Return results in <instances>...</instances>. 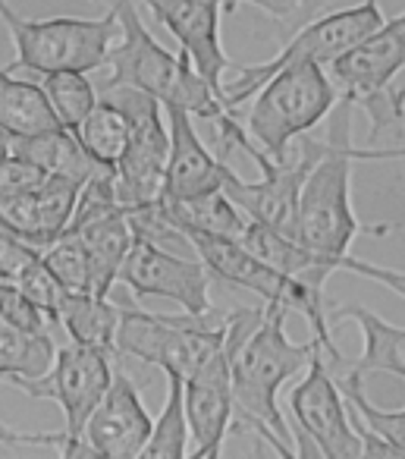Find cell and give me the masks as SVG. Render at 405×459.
I'll return each mask as SVG.
<instances>
[{"instance_id":"cell-1","label":"cell","mask_w":405,"mask_h":459,"mask_svg":"<svg viewBox=\"0 0 405 459\" xmlns=\"http://www.w3.org/2000/svg\"><path fill=\"white\" fill-rule=\"evenodd\" d=\"M352 114L355 104L342 95L336 98L333 110L327 114L323 154L311 167L302 192H298L292 239H298L305 249L317 252V255H327L336 271H352L374 283H383L386 290L405 299L402 271L361 262L349 252L355 237L365 230L352 211V167L358 160H399L405 158V148H358L352 142Z\"/></svg>"},{"instance_id":"cell-2","label":"cell","mask_w":405,"mask_h":459,"mask_svg":"<svg viewBox=\"0 0 405 459\" xmlns=\"http://www.w3.org/2000/svg\"><path fill=\"white\" fill-rule=\"evenodd\" d=\"M289 308L264 302V308H236L227 315V346L233 368V425L254 431L280 456H298L292 428L280 409V387L302 375L323 346L317 340L292 343L286 337Z\"/></svg>"},{"instance_id":"cell-3","label":"cell","mask_w":405,"mask_h":459,"mask_svg":"<svg viewBox=\"0 0 405 459\" xmlns=\"http://www.w3.org/2000/svg\"><path fill=\"white\" fill-rule=\"evenodd\" d=\"M98 4H110L116 10V22H120V35L108 51L110 76L104 82L139 89L158 98L164 108H183L204 123L227 114L229 108L223 104V98L192 66V60L183 51H167L148 32L135 0H98Z\"/></svg>"},{"instance_id":"cell-4","label":"cell","mask_w":405,"mask_h":459,"mask_svg":"<svg viewBox=\"0 0 405 459\" xmlns=\"http://www.w3.org/2000/svg\"><path fill=\"white\" fill-rule=\"evenodd\" d=\"M185 239L192 243V252L204 262L214 281H223L229 287H242L248 293L261 296V302H280L289 312H298L308 321L315 340L323 346V356L333 365L342 362V352L336 350L333 333H330V308L323 302V290L315 283H305L298 277H289L254 255L242 239L220 237V233H204L195 227H179Z\"/></svg>"},{"instance_id":"cell-5","label":"cell","mask_w":405,"mask_h":459,"mask_svg":"<svg viewBox=\"0 0 405 459\" xmlns=\"http://www.w3.org/2000/svg\"><path fill=\"white\" fill-rule=\"evenodd\" d=\"M336 91L361 108L371 139L405 123V13L380 22L365 41L327 64Z\"/></svg>"},{"instance_id":"cell-6","label":"cell","mask_w":405,"mask_h":459,"mask_svg":"<svg viewBox=\"0 0 405 459\" xmlns=\"http://www.w3.org/2000/svg\"><path fill=\"white\" fill-rule=\"evenodd\" d=\"M223 346H227V315H158L120 306L116 356L158 365L164 375H195Z\"/></svg>"},{"instance_id":"cell-7","label":"cell","mask_w":405,"mask_h":459,"mask_svg":"<svg viewBox=\"0 0 405 459\" xmlns=\"http://www.w3.org/2000/svg\"><path fill=\"white\" fill-rule=\"evenodd\" d=\"M336 91L327 66L315 60H298L277 70L258 91L248 108L246 129L273 160L286 154L292 139L311 133L333 110Z\"/></svg>"},{"instance_id":"cell-8","label":"cell","mask_w":405,"mask_h":459,"mask_svg":"<svg viewBox=\"0 0 405 459\" xmlns=\"http://www.w3.org/2000/svg\"><path fill=\"white\" fill-rule=\"evenodd\" d=\"M0 20L7 26L16 48L10 70H101L108 66V51L120 35L116 10L110 7L101 20H79V16H54V20H26L10 0H0Z\"/></svg>"},{"instance_id":"cell-9","label":"cell","mask_w":405,"mask_h":459,"mask_svg":"<svg viewBox=\"0 0 405 459\" xmlns=\"http://www.w3.org/2000/svg\"><path fill=\"white\" fill-rule=\"evenodd\" d=\"M110 352L95 350V346L82 343H66L57 346L51 368L39 377H13L10 387L22 390L32 400H54L64 409V444H60V456L66 459H85L91 450L85 446L82 431L89 415L108 394L110 381H114V365H110Z\"/></svg>"},{"instance_id":"cell-10","label":"cell","mask_w":405,"mask_h":459,"mask_svg":"<svg viewBox=\"0 0 405 459\" xmlns=\"http://www.w3.org/2000/svg\"><path fill=\"white\" fill-rule=\"evenodd\" d=\"M380 22H383L380 0H361L358 7L336 10V13L308 20L298 32H292V39L280 48L277 57L264 60V64L236 66L233 82H223V104H227L229 110H239V104L254 98V91H258L273 73L289 64H298V60H315V64H323V66L333 64L336 57L352 51L358 41H365Z\"/></svg>"},{"instance_id":"cell-11","label":"cell","mask_w":405,"mask_h":459,"mask_svg":"<svg viewBox=\"0 0 405 459\" xmlns=\"http://www.w3.org/2000/svg\"><path fill=\"white\" fill-rule=\"evenodd\" d=\"M104 101L116 104L129 120V145L123 152L120 164L114 167L116 198L123 208H139V204L158 202L164 192L167 173V152H170V126H167V110L158 98L145 95L129 85H108L98 89Z\"/></svg>"},{"instance_id":"cell-12","label":"cell","mask_w":405,"mask_h":459,"mask_svg":"<svg viewBox=\"0 0 405 459\" xmlns=\"http://www.w3.org/2000/svg\"><path fill=\"white\" fill-rule=\"evenodd\" d=\"M321 154H323V139H315V135H308V133L296 135L280 160H273L264 148H258V152L252 154V160L261 170L258 183H248L233 167H227V173H223V192H227L252 221L267 223V227L292 237V230H296L298 192H302L305 177L311 173V167L317 164Z\"/></svg>"},{"instance_id":"cell-13","label":"cell","mask_w":405,"mask_h":459,"mask_svg":"<svg viewBox=\"0 0 405 459\" xmlns=\"http://www.w3.org/2000/svg\"><path fill=\"white\" fill-rule=\"evenodd\" d=\"M289 412L296 421V450L298 456H323V459H361L358 428H355L352 409L342 396L340 381H333L323 352L311 359L305 377L292 387Z\"/></svg>"},{"instance_id":"cell-14","label":"cell","mask_w":405,"mask_h":459,"mask_svg":"<svg viewBox=\"0 0 405 459\" xmlns=\"http://www.w3.org/2000/svg\"><path fill=\"white\" fill-rule=\"evenodd\" d=\"M211 281L214 277L198 255L185 258L145 237L133 239V249L120 268V283H126L129 293H135L139 299L177 302L183 312L192 315L214 312Z\"/></svg>"},{"instance_id":"cell-15","label":"cell","mask_w":405,"mask_h":459,"mask_svg":"<svg viewBox=\"0 0 405 459\" xmlns=\"http://www.w3.org/2000/svg\"><path fill=\"white\" fill-rule=\"evenodd\" d=\"M154 419L142 403L139 387L126 371L114 368L108 394L95 406V412L85 421L82 440L91 456L101 459H139L151 437Z\"/></svg>"},{"instance_id":"cell-16","label":"cell","mask_w":405,"mask_h":459,"mask_svg":"<svg viewBox=\"0 0 405 459\" xmlns=\"http://www.w3.org/2000/svg\"><path fill=\"white\" fill-rule=\"evenodd\" d=\"M185 387V419L195 459H217L223 450L229 428H233V368H229V346L202 365L195 375L183 377Z\"/></svg>"},{"instance_id":"cell-17","label":"cell","mask_w":405,"mask_h":459,"mask_svg":"<svg viewBox=\"0 0 405 459\" xmlns=\"http://www.w3.org/2000/svg\"><path fill=\"white\" fill-rule=\"evenodd\" d=\"M151 10V16L179 41L183 54L192 60L208 85L223 98V73L236 70L220 45V10L204 0H135Z\"/></svg>"},{"instance_id":"cell-18","label":"cell","mask_w":405,"mask_h":459,"mask_svg":"<svg viewBox=\"0 0 405 459\" xmlns=\"http://www.w3.org/2000/svg\"><path fill=\"white\" fill-rule=\"evenodd\" d=\"M167 126H170V152H167V173L160 198H195L211 189H220L227 160H220L202 135L195 133V117L183 108H164Z\"/></svg>"},{"instance_id":"cell-19","label":"cell","mask_w":405,"mask_h":459,"mask_svg":"<svg viewBox=\"0 0 405 459\" xmlns=\"http://www.w3.org/2000/svg\"><path fill=\"white\" fill-rule=\"evenodd\" d=\"M79 189H82L79 179L47 173L35 189H29L16 202L4 204L0 221L7 223L13 233H20L26 243L45 249L54 239L64 237L66 227H70L73 211H76L79 202Z\"/></svg>"},{"instance_id":"cell-20","label":"cell","mask_w":405,"mask_h":459,"mask_svg":"<svg viewBox=\"0 0 405 459\" xmlns=\"http://www.w3.org/2000/svg\"><path fill=\"white\" fill-rule=\"evenodd\" d=\"M330 321H355L365 340L361 356L349 365L346 375L365 381L367 375H396L405 381V327H396L365 306L330 308Z\"/></svg>"},{"instance_id":"cell-21","label":"cell","mask_w":405,"mask_h":459,"mask_svg":"<svg viewBox=\"0 0 405 459\" xmlns=\"http://www.w3.org/2000/svg\"><path fill=\"white\" fill-rule=\"evenodd\" d=\"M66 233H76L82 239L91 262V277H95V296H110L114 283L120 281V268L133 249V223H129L126 208L104 214L98 221H89L82 227H73Z\"/></svg>"},{"instance_id":"cell-22","label":"cell","mask_w":405,"mask_h":459,"mask_svg":"<svg viewBox=\"0 0 405 459\" xmlns=\"http://www.w3.org/2000/svg\"><path fill=\"white\" fill-rule=\"evenodd\" d=\"M57 327L70 337V343L95 346L116 356V327H120V306L110 296L76 293L66 290L57 308Z\"/></svg>"},{"instance_id":"cell-23","label":"cell","mask_w":405,"mask_h":459,"mask_svg":"<svg viewBox=\"0 0 405 459\" xmlns=\"http://www.w3.org/2000/svg\"><path fill=\"white\" fill-rule=\"evenodd\" d=\"M10 152L32 160V164L41 167L45 173L73 177V179H79V183H85V179L101 170V164L89 158V152L79 145L73 129H66V126L45 129V133H35V135H10Z\"/></svg>"},{"instance_id":"cell-24","label":"cell","mask_w":405,"mask_h":459,"mask_svg":"<svg viewBox=\"0 0 405 459\" xmlns=\"http://www.w3.org/2000/svg\"><path fill=\"white\" fill-rule=\"evenodd\" d=\"M60 120L39 82L13 76L10 66H0V129L10 135H35L57 129Z\"/></svg>"},{"instance_id":"cell-25","label":"cell","mask_w":405,"mask_h":459,"mask_svg":"<svg viewBox=\"0 0 405 459\" xmlns=\"http://www.w3.org/2000/svg\"><path fill=\"white\" fill-rule=\"evenodd\" d=\"M160 208L177 227H195L204 233H220V237L239 239L248 227V214L223 192V186L195 198H179V202L160 198Z\"/></svg>"},{"instance_id":"cell-26","label":"cell","mask_w":405,"mask_h":459,"mask_svg":"<svg viewBox=\"0 0 405 459\" xmlns=\"http://www.w3.org/2000/svg\"><path fill=\"white\" fill-rule=\"evenodd\" d=\"M73 135H76L79 145L89 152L91 160H98L101 167H110V170H114L129 145V120L116 104L98 98L91 114L73 129Z\"/></svg>"},{"instance_id":"cell-27","label":"cell","mask_w":405,"mask_h":459,"mask_svg":"<svg viewBox=\"0 0 405 459\" xmlns=\"http://www.w3.org/2000/svg\"><path fill=\"white\" fill-rule=\"evenodd\" d=\"M54 356H57L54 333H26L0 321V381L45 375Z\"/></svg>"},{"instance_id":"cell-28","label":"cell","mask_w":405,"mask_h":459,"mask_svg":"<svg viewBox=\"0 0 405 459\" xmlns=\"http://www.w3.org/2000/svg\"><path fill=\"white\" fill-rule=\"evenodd\" d=\"M189 456V419H185V387L179 375H167V403L151 425L139 459H183Z\"/></svg>"},{"instance_id":"cell-29","label":"cell","mask_w":405,"mask_h":459,"mask_svg":"<svg viewBox=\"0 0 405 459\" xmlns=\"http://www.w3.org/2000/svg\"><path fill=\"white\" fill-rule=\"evenodd\" d=\"M41 89H45L47 101H51L54 114H57L60 126L76 129L85 117L91 114V108L98 104V85L89 79V73L82 70H54L41 73Z\"/></svg>"},{"instance_id":"cell-30","label":"cell","mask_w":405,"mask_h":459,"mask_svg":"<svg viewBox=\"0 0 405 459\" xmlns=\"http://www.w3.org/2000/svg\"><path fill=\"white\" fill-rule=\"evenodd\" d=\"M340 387H342V396H346L349 409L390 446L392 456H405V409L392 412V409L374 406L365 396V381H358V377H352V375H342Z\"/></svg>"},{"instance_id":"cell-31","label":"cell","mask_w":405,"mask_h":459,"mask_svg":"<svg viewBox=\"0 0 405 459\" xmlns=\"http://www.w3.org/2000/svg\"><path fill=\"white\" fill-rule=\"evenodd\" d=\"M41 258L51 268V274L64 283L66 290L76 293H95V277H91V262L85 252L82 239L76 233H64L60 239H54L51 246L41 249Z\"/></svg>"},{"instance_id":"cell-32","label":"cell","mask_w":405,"mask_h":459,"mask_svg":"<svg viewBox=\"0 0 405 459\" xmlns=\"http://www.w3.org/2000/svg\"><path fill=\"white\" fill-rule=\"evenodd\" d=\"M0 321L26 333H57V321L20 290V283H0Z\"/></svg>"},{"instance_id":"cell-33","label":"cell","mask_w":405,"mask_h":459,"mask_svg":"<svg viewBox=\"0 0 405 459\" xmlns=\"http://www.w3.org/2000/svg\"><path fill=\"white\" fill-rule=\"evenodd\" d=\"M16 283H20L22 293L32 296V299L39 302V306L45 308L54 321H57V308H60V299H64L66 287L51 274V268L45 264V258H41V255L35 258V262L22 271V277Z\"/></svg>"},{"instance_id":"cell-34","label":"cell","mask_w":405,"mask_h":459,"mask_svg":"<svg viewBox=\"0 0 405 459\" xmlns=\"http://www.w3.org/2000/svg\"><path fill=\"white\" fill-rule=\"evenodd\" d=\"M47 173L41 170V167H35L32 160L20 158V154H4L0 158V208L10 202H16L20 195H26L29 189H35V186L45 179Z\"/></svg>"},{"instance_id":"cell-35","label":"cell","mask_w":405,"mask_h":459,"mask_svg":"<svg viewBox=\"0 0 405 459\" xmlns=\"http://www.w3.org/2000/svg\"><path fill=\"white\" fill-rule=\"evenodd\" d=\"M41 255L39 246L26 243L20 233L0 221V283H16L22 277V271Z\"/></svg>"},{"instance_id":"cell-36","label":"cell","mask_w":405,"mask_h":459,"mask_svg":"<svg viewBox=\"0 0 405 459\" xmlns=\"http://www.w3.org/2000/svg\"><path fill=\"white\" fill-rule=\"evenodd\" d=\"M204 4H217L223 10H236V4H252L273 20H298L302 13H315L321 0H204Z\"/></svg>"},{"instance_id":"cell-37","label":"cell","mask_w":405,"mask_h":459,"mask_svg":"<svg viewBox=\"0 0 405 459\" xmlns=\"http://www.w3.org/2000/svg\"><path fill=\"white\" fill-rule=\"evenodd\" d=\"M0 444L4 446H54L60 450L64 444V431H16V428L0 421Z\"/></svg>"}]
</instances>
